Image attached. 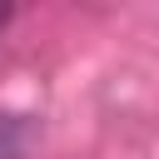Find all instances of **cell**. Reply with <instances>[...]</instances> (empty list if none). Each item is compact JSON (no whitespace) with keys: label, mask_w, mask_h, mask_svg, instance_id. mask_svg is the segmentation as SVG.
Segmentation results:
<instances>
[{"label":"cell","mask_w":159,"mask_h":159,"mask_svg":"<svg viewBox=\"0 0 159 159\" xmlns=\"http://www.w3.org/2000/svg\"><path fill=\"white\" fill-rule=\"evenodd\" d=\"M10 15H15V10H10V5H0V35H5V25H10Z\"/></svg>","instance_id":"2"},{"label":"cell","mask_w":159,"mask_h":159,"mask_svg":"<svg viewBox=\"0 0 159 159\" xmlns=\"http://www.w3.org/2000/svg\"><path fill=\"white\" fill-rule=\"evenodd\" d=\"M20 144H25V129L15 114H0V159H20Z\"/></svg>","instance_id":"1"}]
</instances>
